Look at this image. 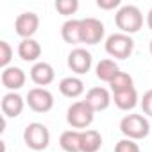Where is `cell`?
Returning a JSON list of instances; mask_svg holds the SVG:
<instances>
[{"mask_svg": "<svg viewBox=\"0 0 152 152\" xmlns=\"http://www.w3.org/2000/svg\"><path fill=\"white\" fill-rule=\"evenodd\" d=\"M115 152H140V147L134 140L124 138L115 145Z\"/></svg>", "mask_w": 152, "mask_h": 152, "instance_id": "obj_24", "label": "cell"}, {"mask_svg": "<svg viewBox=\"0 0 152 152\" xmlns=\"http://www.w3.org/2000/svg\"><path fill=\"white\" fill-rule=\"evenodd\" d=\"M61 38L70 43V45H77L83 43V34H81V20H66L61 27Z\"/></svg>", "mask_w": 152, "mask_h": 152, "instance_id": "obj_16", "label": "cell"}, {"mask_svg": "<svg viewBox=\"0 0 152 152\" xmlns=\"http://www.w3.org/2000/svg\"><path fill=\"white\" fill-rule=\"evenodd\" d=\"M104 23L97 18H83L81 20V34H83V43L86 45H97L104 38Z\"/></svg>", "mask_w": 152, "mask_h": 152, "instance_id": "obj_7", "label": "cell"}, {"mask_svg": "<svg viewBox=\"0 0 152 152\" xmlns=\"http://www.w3.org/2000/svg\"><path fill=\"white\" fill-rule=\"evenodd\" d=\"M148 48H150V56H152V39H150V45H148Z\"/></svg>", "mask_w": 152, "mask_h": 152, "instance_id": "obj_28", "label": "cell"}, {"mask_svg": "<svg viewBox=\"0 0 152 152\" xmlns=\"http://www.w3.org/2000/svg\"><path fill=\"white\" fill-rule=\"evenodd\" d=\"M84 100L90 104V107L93 111H104L111 104V93H109V90H106L102 86H95V88L88 90Z\"/></svg>", "mask_w": 152, "mask_h": 152, "instance_id": "obj_12", "label": "cell"}, {"mask_svg": "<svg viewBox=\"0 0 152 152\" xmlns=\"http://www.w3.org/2000/svg\"><path fill=\"white\" fill-rule=\"evenodd\" d=\"M23 107H25V100L16 91H9L2 97V113H4V116L16 118V116L22 115Z\"/></svg>", "mask_w": 152, "mask_h": 152, "instance_id": "obj_13", "label": "cell"}, {"mask_svg": "<svg viewBox=\"0 0 152 152\" xmlns=\"http://www.w3.org/2000/svg\"><path fill=\"white\" fill-rule=\"evenodd\" d=\"M59 145L64 152H81V131H64L59 138Z\"/></svg>", "mask_w": 152, "mask_h": 152, "instance_id": "obj_19", "label": "cell"}, {"mask_svg": "<svg viewBox=\"0 0 152 152\" xmlns=\"http://www.w3.org/2000/svg\"><path fill=\"white\" fill-rule=\"evenodd\" d=\"M23 141L32 150H45L50 143V132L47 125L39 122H32L23 129Z\"/></svg>", "mask_w": 152, "mask_h": 152, "instance_id": "obj_5", "label": "cell"}, {"mask_svg": "<svg viewBox=\"0 0 152 152\" xmlns=\"http://www.w3.org/2000/svg\"><path fill=\"white\" fill-rule=\"evenodd\" d=\"M113 102L122 111L134 109L136 104H138V91H136V88H131V90H125V91H120V93H113Z\"/></svg>", "mask_w": 152, "mask_h": 152, "instance_id": "obj_18", "label": "cell"}, {"mask_svg": "<svg viewBox=\"0 0 152 152\" xmlns=\"http://www.w3.org/2000/svg\"><path fill=\"white\" fill-rule=\"evenodd\" d=\"M56 9L61 15L70 16V15H73L75 11L79 9V2H77V0H56Z\"/></svg>", "mask_w": 152, "mask_h": 152, "instance_id": "obj_22", "label": "cell"}, {"mask_svg": "<svg viewBox=\"0 0 152 152\" xmlns=\"http://www.w3.org/2000/svg\"><path fill=\"white\" fill-rule=\"evenodd\" d=\"M18 56L27 61V63H34L39 59L41 56V45L34 39V38H29V39H22L20 45H18Z\"/></svg>", "mask_w": 152, "mask_h": 152, "instance_id": "obj_15", "label": "cell"}, {"mask_svg": "<svg viewBox=\"0 0 152 152\" xmlns=\"http://www.w3.org/2000/svg\"><path fill=\"white\" fill-rule=\"evenodd\" d=\"M0 79H2V84L9 90V91H16L20 90L25 81H27V75L22 68L18 66H7L2 70V75H0Z\"/></svg>", "mask_w": 152, "mask_h": 152, "instance_id": "obj_11", "label": "cell"}, {"mask_svg": "<svg viewBox=\"0 0 152 152\" xmlns=\"http://www.w3.org/2000/svg\"><path fill=\"white\" fill-rule=\"evenodd\" d=\"M59 91L68 97V99H77L84 93V83L79 79V77H73V75H70V77H64L61 79L59 83Z\"/></svg>", "mask_w": 152, "mask_h": 152, "instance_id": "obj_14", "label": "cell"}, {"mask_svg": "<svg viewBox=\"0 0 152 152\" xmlns=\"http://www.w3.org/2000/svg\"><path fill=\"white\" fill-rule=\"evenodd\" d=\"M31 79H32L34 84H38L39 88H43V86H48L56 79V72H54L52 64H48L45 61H38L31 68Z\"/></svg>", "mask_w": 152, "mask_h": 152, "instance_id": "obj_10", "label": "cell"}, {"mask_svg": "<svg viewBox=\"0 0 152 152\" xmlns=\"http://www.w3.org/2000/svg\"><path fill=\"white\" fill-rule=\"evenodd\" d=\"M95 72H97V77H99L100 81H104V83L109 84V83L116 77V75H118L120 68H118V64H116L113 59H102V61H99Z\"/></svg>", "mask_w": 152, "mask_h": 152, "instance_id": "obj_20", "label": "cell"}, {"mask_svg": "<svg viewBox=\"0 0 152 152\" xmlns=\"http://www.w3.org/2000/svg\"><path fill=\"white\" fill-rule=\"evenodd\" d=\"M109 88H111V93H120V91H125V90H131L134 88V83H132V77L125 72H118V75L109 83Z\"/></svg>", "mask_w": 152, "mask_h": 152, "instance_id": "obj_21", "label": "cell"}, {"mask_svg": "<svg viewBox=\"0 0 152 152\" xmlns=\"http://www.w3.org/2000/svg\"><path fill=\"white\" fill-rule=\"evenodd\" d=\"M95 118V111L90 107V104L86 100H77L73 102L68 111H66V122L77 131V129H88L93 124Z\"/></svg>", "mask_w": 152, "mask_h": 152, "instance_id": "obj_3", "label": "cell"}, {"mask_svg": "<svg viewBox=\"0 0 152 152\" xmlns=\"http://www.w3.org/2000/svg\"><path fill=\"white\" fill-rule=\"evenodd\" d=\"M25 102L36 113H48L54 107V95L47 88H32L29 90Z\"/></svg>", "mask_w": 152, "mask_h": 152, "instance_id": "obj_6", "label": "cell"}, {"mask_svg": "<svg viewBox=\"0 0 152 152\" xmlns=\"http://www.w3.org/2000/svg\"><path fill=\"white\" fill-rule=\"evenodd\" d=\"M147 25H148V29L152 31V7H150V11L147 13Z\"/></svg>", "mask_w": 152, "mask_h": 152, "instance_id": "obj_27", "label": "cell"}, {"mask_svg": "<svg viewBox=\"0 0 152 152\" xmlns=\"http://www.w3.org/2000/svg\"><path fill=\"white\" fill-rule=\"evenodd\" d=\"M93 64V57H91V52H88L86 48L83 47H77L73 48L70 54H68V66L73 73L77 75H84L90 72Z\"/></svg>", "mask_w": 152, "mask_h": 152, "instance_id": "obj_8", "label": "cell"}, {"mask_svg": "<svg viewBox=\"0 0 152 152\" xmlns=\"http://www.w3.org/2000/svg\"><path fill=\"white\" fill-rule=\"evenodd\" d=\"M115 23L116 27L120 29V32L124 34H134L138 32L141 27H143V15L141 11L132 6V4H127V6H122L116 15H115Z\"/></svg>", "mask_w": 152, "mask_h": 152, "instance_id": "obj_1", "label": "cell"}, {"mask_svg": "<svg viewBox=\"0 0 152 152\" xmlns=\"http://www.w3.org/2000/svg\"><path fill=\"white\" fill-rule=\"evenodd\" d=\"M120 131L125 138L129 140H143L148 136L150 132V124L147 120V116L143 115H125L122 120H120Z\"/></svg>", "mask_w": 152, "mask_h": 152, "instance_id": "obj_2", "label": "cell"}, {"mask_svg": "<svg viewBox=\"0 0 152 152\" xmlns=\"http://www.w3.org/2000/svg\"><path fill=\"white\" fill-rule=\"evenodd\" d=\"M39 27V16L32 11H27V13H22L16 16L15 20V29H16V34L22 38V39H29L36 34Z\"/></svg>", "mask_w": 152, "mask_h": 152, "instance_id": "obj_9", "label": "cell"}, {"mask_svg": "<svg viewBox=\"0 0 152 152\" xmlns=\"http://www.w3.org/2000/svg\"><path fill=\"white\" fill-rule=\"evenodd\" d=\"M141 109L147 116H152V90L145 91V95L141 99Z\"/></svg>", "mask_w": 152, "mask_h": 152, "instance_id": "obj_25", "label": "cell"}, {"mask_svg": "<svg viewBox=\"0 0 152 152\" xmlns=\"http://www.w3.org/2000/svg\"><path fill=\"white\" fill-rule=\"evenodd\" d=\"M13 59V47L7 41H0V66L7 68Z\"/></svg>", "mask_w": 152, "mask_h": 152, "instance_id": "obj_23", "label": "cell"}, {"mask_svg": "<svg viewBox=\"0 0 152 152\" xmlns=\"http://www.w3.org/2000/svg\"><path fill=\"white\" fill-rule=\"evenodd\" d=\"M102 147V136L95 129L81 131V152H97Z\"/></svg>", "mask_w": 152, "mask_h": 152, "instance_id": "obj_17", "label": "cell"}, {"mask_svg": "<svg viewBox=\"0 0 152 152\" xmlns=\"http://www.w3.org/2000/svg\"><path fill=\"white\" fill-rule=\"evenodd\" d=\"M97 6H99L100 9L109 11V9H116V7H120V0H97Z\"/></svg>", "mask_w": 152, "mask_h": 152, "instance_id": "obj_26", "label": "cell"}, {"mask_svg": "<svg viewBox=\"0 0 152 152\" xmlns=\"http://www.w3.org/2000/svg\"><path fill=\"white\" fill-rule=\"evenodd\" d=\"M134 50V41L129 34L115 32L106 39V52L116 59H127Z\"/></svg>", "mask_w": 152, "mask_h": 152, "instance_id": "obj_4", "label": "cell"}]
</instances>
